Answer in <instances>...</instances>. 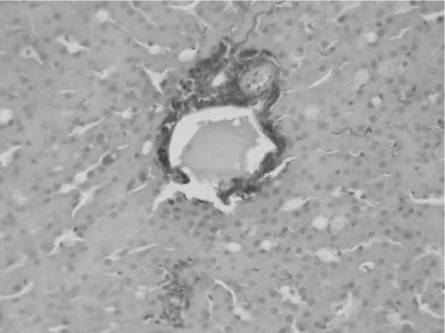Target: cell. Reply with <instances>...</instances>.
Here are the masks:
<instances>
[{
	"label": "cell",
	"mask_w": 445,
	"mask_h": 333,
	"mask_svg": "<svg viewBox=\"0 0 445 333\" xmlns=\"http://www.w3.org/2000/svg\"><path fill=\"white\" fill-rule=\"evenodd\" d=\"M276 77V68L269 62H264L248 70L242 77V88L251 93H257L268 88Z\"/></svg>",
	"instance_id": "2"
},
{
	"label": "cell",
	"mask_w": 445,
	"mask_h": 333,
	"mask_svg": "<svg viewBox=\"0 0 445 333\" xmlns=\"http://www.w3.org/2000/svg\"><path fill=\"white\" fill-rule=\"evenodd\" d=\"M241 123L228 139L210 140V144L170 160V167L182 178L191 176L238 180L266 169L273 148L261 127Z\"/></svg>",
	"instance_id": "1"
}]
</instances>
